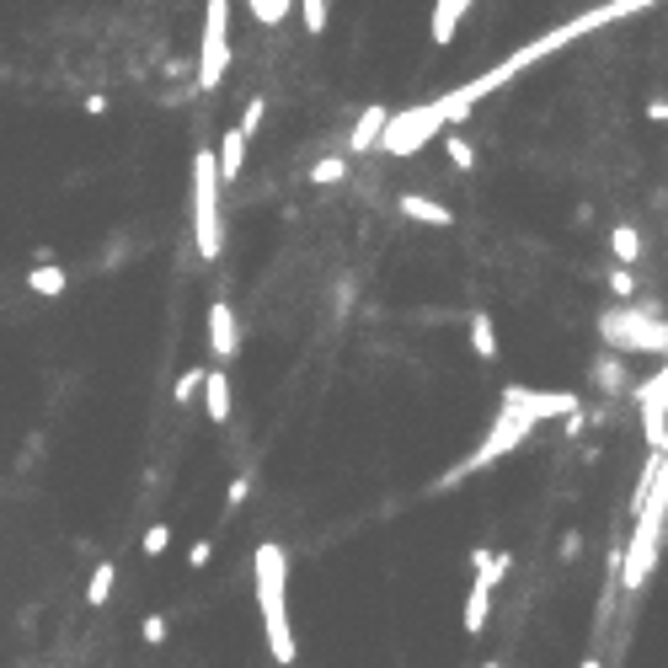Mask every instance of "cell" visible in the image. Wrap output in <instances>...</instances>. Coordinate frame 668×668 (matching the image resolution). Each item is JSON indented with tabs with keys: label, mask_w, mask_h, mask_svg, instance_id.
<instances>
[{
	"label": "cell",
	"mask_w": 668,
	"mask_h": 668,
	"mask_svg": "<svg viewBox=\"0 0 668 668\" xmlns=\"http://www.w3.org/2000/svg\"><path fill=\"white\" fill-rule=\"evenodd\" d=\"M610 257H615V268H636V262H642V230L615 225L610 230Z\"/></svg>",
	"instance_id": "19"
},
{
	"label": "cell",
	"mask_w": 668,
	"mask_h": 668,
	"mask_svg": "<svg viewBox=\"0 0 668 668\" xmlns=\"http://www.w3.org/2000/svg\"><path fill=\"white\" fill-rule=\"evenodd\" d=\"M166 546H172V524H150L145 540H139V551H145V556H161Z\"/></svg>",
	"instance_id": "28"
},
{
	"label": "cell",
	"mask_w": 668,
	"mask_h": 668,
	"mask_svg": "<svg viewBox=\"0 0 668 668\" xmlns=\"http://www.w3.org/2000/svg\"><path fill=\"white\" fill-rule=\"evenodd\" d=\"M503 407L530 412L535 423H567L572 412H583V401L572 391H535V385H503Z\"/></svg>",
	"instance_id": "7"
},
{
	"label": "cell",
	"mask_w": 668,
	"mask_h": 668,
	"mask_svg": "<svg viewBox=\"0 0 668 668\" xmlns=\"http://www.w3.org/2000/svg\"><path fill=\"white\" fill-rule=\"evenodd\" d=\"M220 193H225V182H220V166H214V150L198 145L193 150V246H198V257H204V262H214L225 252Z\"/></svg>",
	"instance_id": "4"
},
{
	"label": "cell",
	"mask_w": 668,
	"mask_h": 668,
	"mask_svg": "<svg viewBox=\"0 0 668 668\" xmlns=\"http://www.w3.org/2000/svg\"><path fill=\"white\" fill-rule=\"evenodd\" d=\"M246 11L257 17V27H284L289 11H294V0H246Z\"/></svg>",
	"instance_id": "23"
},
{
	"label": "cell",
	"mask_w": 668,
	"mask_h": 668,
	"mask_svg": "<svg viewBox=\"0 0 668 668\" xmlns=\"http://www.w3.org/2000/svg\"><path fill=\"white\" fill-rule=\"evenodd\" d=\"M604 284H610L615 305H631V300H636V273H631V268H610V278H604Z\"/></svg>",
	"instance_id": "25"
},
{
	"label": "cell",
	"mask_w": 668,
	"mask_h": 668,
	"mask_svg": "<svg viewBox=\"0 0 668 668\" xmlns=\"http://www.w3.org/2000/svg\"><path fill=\"white\" fill-rule=\"evenodd\" d=\"M647 6H658V0H599V6L578 11L572 22H556L551 33L519 43L508 59H497L492 70H481V75H471V81H460L455 91H444V97L417 102V107H401V113H391V123H385V134H380V155H401V161H407V155H417L439 129H455V123H465L481 102L492 97V91H503L508 81H514V75H524L530 65H540V59H551L556 49H567V43L599 33V27H615V22L636 17V11H647Z\"/></svg>",
	"instance_id": "1"
},
{
	"label": "cell",
	"mask_w": 668,
	"mask_h": 668,
	"mask_svg": "<svg viewBox=\"0 0 668 668\" xmlns=\"http://www.w3.org/2000/svg\"><path fill=\"white\" fill-rule=\"evenodd\" d=\"M294 6H300L305 33H310V38H321V33H326V0H294Z\"/></svg>",
	"instance_id": "24"
},
{
	"label": "cell",
	"mask_w": 668,
	"mask_h": 668,
	"mask_svg": "<svg viewBox=\"0 0 668 668\" xmlns=\"http://www.w3.org/2000/svg\"><path fill=\"white\" fill-rule=\"evenodd\" d=\"M252 588H257V615H262L273 663L289 668L300 658V642H294V626H289V551L278 540H262L252 551Z\"/></svg>",
	"instance_id": "2"
},
{
	"label": "cell",
	"mask_w": 668,
	"mask_h": 668,
	"mask_svg": "<svg viewBox=\"0 0 668 668\" xmlns=\"http://www.w3.org/2000/svg\"><path fill=\"white\" fill-rule=\"evenodd\" d=\"M230 70V0H204V38H198V91H214Z\"/></svg>",
	"instance_id": "6"
},
{
	"label": "cell",
	"mask_w": 668,
	"mask_h": 668,
	"mask_svg": "<svg viewBox=\"0 0 668 668\" xmlns=\"http://www.w3.org/2000/svg\"><path fill=\"white\" fill-rule=\"evenodd\" d=\"M86 113L91 118H107V97H86Z\"/></svg>",
	"instance_id": "34"
},
{
	"label": "cell",
	"mask_w": 668,
	"mask_h": 668,
	"mask_svg": "<svg viewBox=\"0 0 668 668\" xmlns=\"http://www.w3.org/2000/svg\"><path fill=\"white\" fill-rule=\"evenodd\" d=\"M647 118H652V123H668V97H652V102H647Z\"/></svg>",
	"instance_id": "33"
},
{
	"label": "cell",
	"mask_w": 668,
	"mask_h": 668,
	"mask_svg": "<svg viewBox=\"0 0 668 668\" xmlns=\"http://www.w3.org/2000/svg\"><path fill=\"white\" fill-rule=\"evenodd\" d=\"M310 182H316V188H337V182H348V155H321V161L310 166Z\"/></svg>",
	"instance_id": "22"
},
{
	"label": "cell",
	"mask_w": 668,
	"mask_h": 668,
	"mask_svg": "<svg viewBox=\"0 0 668 668\" xmlns=\"http://www.w3.org/2000/svg\"><path fill=\"white\" fill-rule=\"evenodd\" d=\"M556 556H562V562H578L583 556V530H567L562 540H556Z\"/></svg>",
	"instance_id": "31"
},
{
	"label": "cell",
	"mask_w": 668,
	"mask_h": 668,
	"mask_svg": "<svg viewBox=\"0 0 668 668\" xmlns=\"http://www.w3.org/2000/svg\"><path fill=\"white\" fill-rule=\"evenodd\" d=\"M530 433H535V417H530V412H519V407H503V412L492 417L487 439H481V444L471 449V455H465V460L455 465V471H449V476L439 481V487H460L465 476H476V471H487V465H497L503 455H514V449H519L524 439H530Z\"/></svg>",
	"instance_id": "5"
},
{
	"label": "cell",
	"mask_w": 668,
	"mask_h": 668,
	"mask_svg": "<svg viewBox=\"0 0 668 668\" xmlns=\"http://www.w3.org/2000/svg\"><path fill=\"white\" fill-rule=\"evenodd\" d=\"M166 631H172V620H166L161 610L139 620V636H145V647H161V642H166Z\"/></svg>",
	"instance_id": "27"
},
{
	"label": "cell",
	"mask_w": 668,
	"mask_h": 668,
	"mask_svg": "<svg viewBox=\"0 0 668 668\" xmlns=\"http://www.w3.org/2000/svg\"><path fill=\"white\" fill-rule=\"evenodd\" d=\"M214 562V540H193V551H188V567L193 572H204Z\"/></svg>",
	"instance_id": "32"
},
{
	"label": "cell",
	"mask_w": 668,
	"mask_h": 668,
	"mask_svg": "<svg viewBox=\"0 0 668 668\" xmlns=\"http://www.w3.org/2000/svg\"><path fill=\"white\" fill-rule=\"evenodd\" d=\"M204 412H209V423H230V380H225V369H209L204 375Z\"/></svg>",
	"instance_id": "17"
},
{
	"label": "cell",
	"mask_w": 668,
	"mask_h": 668,
	"mask_svg": "<svg viewBox=\"0 0 668 668\" xmlns=\"http://www.w3.org/2000/svg\"><path fill=\"white\" fill-rule=\"evenodd\" d=\"M476 0H439V6H433V17H428V38L439 43H455V33H460V22H465V11H471Z\"/></svg>",
	"instance_id": "14"
},
{
	"label": "cell",
	"mask_w": 668,
	"mask_h": 668,
	"mask_svg": "<svg viewBox=\"0 0 668 668\" xmlns=\"http://www.w3.org/2000/svg\"><path fill=\"white\" fill-rule=\"evenodd\" d=\"M396 209H401V220H412V225H433V230L455 225V209L439 204V198H428V193H401Z\"/></svg>",
	"instance_id": "12"
},
{
	"label": "cell",
	"mask_w": 668,
	"mask_h": 668,
	"mask_svg": "<svg viewBox=\"0 0 668 668\" xmlns=\"http://www.w3.org/2000/svg\"><path fill=\"white\" fill-rule=\"evenodd\" d=\"M642 439L652 455H668V401L658 396V385H642Z\"/></svg>",
	"instance_id": "10"
},
{
	"label": "cell",
	"mask_w": 668,
	"mask_h": 668,
	"mask_svg": "<svg viewBox=\"0 0 668 668\" xmlns=\"http://www.w3.org/2000/svg\"><path fill=\"white\" fill-rule=\"evenodd\" d=\"M246 145H252V139H246L236 123H230V129L220 134V145H214V166H220V182H225V188L246 172Z\"/></svg>",
	"instance_id": "13"
},
{
	"label": "cell",
	"mask_w": 668,
	"mask_h": 668,
	"mask_svg": "<svg viewBox=\"0 0 668 668\" xmlns=\"http://www.w3.org/2000/svg\"><path fill=\"white\" fill-rule=\"evenodd\" d=\"M578 668H604V663H599V658H594V652H588V658H583V663H578Z\"/></svg>",
	"instance_id": "35"
},
{
	"label": "cell",
	"mask_w": 668,
	"mask_h": 668,
	"mask_svg": "<svg viewBox=\"0 0 668 668\" xmlns=\"http://www.w3.org/2000/svg\"><path fill=\"white\" fill-rule=\"evenodd\" d=\"M588 369H594V391H599L604 401H620V396L631 391V369H626V353H610V348H604V353H599V359L588 364Z\"/></svg>",
	"instance_id": "11"
},
{
	"label": "cell",
	"mask_w": 668,
	"mask_h": 668,
	"mask_svg": "<svg viewBox=\"0 0 668 668\" xmlns=\"http://www.w3.org/2000/svg\"><path fill=\"white\" fill-rule=\"evenodd\" d=\"M444 155H449V166H455V172H471V166H476V150L465 145L460 134H449V139H444Z\"/></svg>",
	"instance_id": "26"
},
{
	"label": "cell",
	"mask_w": 668,
	"mask_h": 668,
	"mask_svg": "<svg viewBox=\"0 0 668 668\" xmlns=\"http://www.w3.org/2000/svg\"><path fill=\"white\" fill-rule=\"evenodd\" d=\"M487 615H492V583H487V578H471V594H465V610H460L465 636H481V631H487Z\"/></svg>",
	"instance_id": "15"
},
{
	"label": "cell",
	"mask_w": 668,
	"mask_h": 668,
	"mask_svg": "<svg viewBox=\"0 0 668 668\" xmlns=\"http://www.w3.org/2000/svg\"><path fill=\"white\" fill-rule=\"evenodd\" d=\"M471 353L481 364H497V353H503V343H497V321L487 316V310L471 316Z\"/></svg>",
	"instance_id": "16"
},
{
	"label": "cell",
	"mask_w": 668,
	"mask_h": 668,
	"mask_svg": "<svg viewBox=\"0 0 668 668\" xmlns=\"http://www.w3.org/2000/svg\"><path fill=\"white\" fill-rule=\"evenodd\" d=\"M599 337L610 353H668V321L658 300H631L599 316Z\"/></svg>",
	"instance_id": "3"
},
{
	"label": "cell",
	"mask_w": 668,
	"mask_h": 668,
	"mask_svg": "<svg viewBox=\"0 0 668 668\" xmlns=\"http://www.w3.org/2000/svg\"><path fill=\"white\" fill-rule=\"evenodd\" d=\"M204 375H209L204 364H188V369H182L177 385H172V401H177V407H193V401L204 396Z\"/></svg>",
	"instance_id": "21"
},
{
	"label": "cell",
	"mask_w": 668,
	"mask_h": 668,
	"mask_svg": "<svg viewBox=\"0 0 668 668\" xmlns=\"http://www.w3.org/2000/svg\"><path fill=\"white\" fill-rule=\"evenodd\" d=\"M385 123H391V107H385V102H369L364 113H359V123L348 129V161H353V155H375V150H380Z\"/></svg>",
	"instance_id": "9"
},
{
	"label": "cell",
	"mask_w": 668,
	"mask_h": 668,
	"mask_svg": "<svg viewBox=\"0 0 668 668\" xmlns=\"http://www.w3.org/2000/svg\"><path fill=\"white\" fill-rule=\"evenodd\" d=\"M481 668H503V663H481Z\"/></svg>",
	"instance_id": "36"
},
{
	"label": "cell",
	"mask_w": 668,
	"mask_h": 668,
	"mask_svg": "<svg viewBox=\"0 0 668 668\" xmlns=\"http://www.w3.org/2000/svg\"><path fill=\"white\" fill-rule=\"evenodd\" d=\"M27 289H33L38 300H59V294L70 289V273L59 268V262H38V268L27 273Z\"/></svg>",
	"instance_id": "18"
},
{
	"label": "cell",
	"mask_w": 668,
	"mask_h": 668,
	"mask_svg": "<svg viewBox=\"0 0 668 668\" xmlns=\"http://www.w3.org/2000/svg\"><path fill=\"white\" fill-rule=\"evenodd\" d=\"M113 583H118V562H107V556H102V562L91 567V578H86V604H91V610L113 599Z\"/></svg>",
	"instance_id": "20"
},
{
	"label": "cell",
	"mask_w": 668,
	"mask_h": 668,
	"mask_svg": "<svg viewBox=\"0 0 668 668\" xmlns=\"http://www.w3.org/2000/svg\"><path fill=\"white\" fill-rule=\"evenodd\" d=\"M246 497H252V476H236V481H230V487H225V514H236V508L246 503Z\"/></svg>",
	"instance_id": "29"
},
{
	"label": "cell",
	"mask_w": 668,
	"mask_h": 668,
	"mask_svg": "<svg viewBox=\"0 0 668 668\" xmlns=\"http://www.w3.org/2000/svg\"><path fill=\"white\" fill-rule=\"evenodd\" d=\"M262 113H268V107H262V97H252V102L241 107V123H236V129H241L246 139H252V134L262 129Z\"/></svg>",
	"instance_id": "30"
},
{
	"label": "cell",
	"mask_w": 668,
	"mask_h": 668,
	"mask_svg": "<svg viewBox=\"0 0 668 668\" xmlns=\"http://www.w3.org/2000/svg\"><path fill=\"white\" fill-rule=\"evenodd\" d=\"M209 353H214L220 364H230V359L241 353V326H236V310H230L225 294L209 305Z\"/></svg>",
	"instance_id": "8"
}]
</instances>
